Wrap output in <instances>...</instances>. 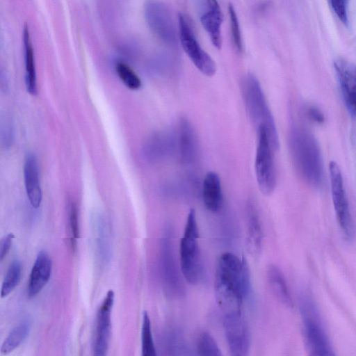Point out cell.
Returning <instances> with one entry per match:
<instances>
[{
	"label": "cell",
	"instance_id": "cell-1",
	"mask_svg": "<svg viewBox=\"0 0 356 356\" xmlns=\"http://www.w3.org/2000/svg\"><path fill=\"white\" fill-rule=\"evenodd\" d=\"M250 273L246 261L232 252L222 254L214 274L216 301L222 314L241 313L251 291Z\"/></svg>",
	"mask_w": 356,
	"mask_h": 356
},
{
	"label": "cell",
	"instance_id": "cell-2",
	"mask_svg": "<svg viewBox=\"0 0 356 356\" xmlns=\"http://www.w3.org/2000/svg\"><path fill=\"white\" fill-rule=\"evenodd\" d=\"M290 149L298 175L308 185L318 187L323 181V168L319 147L309 133L293 129Z\"/></svg>",
	"mask_w": 356,
	"mask_h": 356
},
{
	"label": "cell",
	"instance_id": "cell-3",
	"mask_svg": "<svg viewBox=\"0 0 356 356\" xmlns=\"http://www.w3.org/2000/svg\"><path fill=\"white\" fill-rule=\"evenodd\" d=\"M299 309L308 356H337L322 322L316 302L309 292H302Z\"/></svg>",
	"mask_w": 356,
	"mask_h": 356
},
{
	"label": "cell",
	"instance_id": "cell-4",
	"mask_svg": "<svg viewBox=\"0 0 356 356\" xmlns=\"http://www.w3.org/2000/svg\"><path fill=\"white\" fill-rule=\"evenodd\" d=\"M242 92L248 115L257 129L264 127L276 151L279 147L278 134L273 116L258 79L247 74L242 82Z\"/></svg>",
	"mask_w": 356,
	"mask_h": 356
},
{
	"label": "cell",
	"instance_id": "cell-5",
	"mask_svg": "<svg viewBox=\"0 0 356 356\" xmlns=\"http://www.w3.org/2000/svg\"><path fill=\"white\" fill-rule=\"evenodd\" d=\"M179 264L183 277L189 284H197L201 281L203 270L198 225L194 209H191L188 213L180 239Z\"/></svg>",
	"mask_w": 356,
	"mask_h": 356
},
{
	"label": "cell",
	"instance_id": "cell-6",
	"mask_svg": "<svg viewBox=\"0 0 356 356\" xmlns=\"http://www.w3.org/2000/svg\"><path fill=\"white\" fill-rule=\"evenodd\" d=\"M175 259L172 230L170 226H167L163 232L160 241V276L165 293L172 298H179L184 293V285L183 275L180 274Z\"/></svg>",
	"mask_w": 356,
	"mask_h": 356
},
{
	"label": "cell",
	"instance_id": "cell-7",
	"mask_svg": "<svg viewBox=\"0 0 356 356\" xmlns=\"http://www.w3.org/2000/svg\"><path fill=\"white\" fill-rule=\"evenodd\" d=\"M254 170L258 187L266 195L273 193L276 187L277 175L274 163V152L267 129L260 127L257 129Z\"/></svg>",
	"mask_w": 356,
	"mask_h": 356
},
{
	"label": "cell",
	"instance_id": "cell-8",
	"mask_svg": "<svg viewBox=\"0 0 356 356\" xmlns=\"http://www.w3.org/2000/svg\"><path fill=\"white\" fill-rule=\"evenodd\" d=\"M178 25L181 47L191 62L204 75H214L217 70L216 64L200 46L189 18L186 15L179 13Z\"/></svg>",
	"mask_w": 356,
	"mask_h": 356
},
{
	"label": "cell",
	"instance_id": "cell-9",
	"mask_svg": "<svg viewBox=\"0 0 356 356\" xmlns=\"http://www.w3.org/2000/svg\"><path fill=\"white\" fill-rule=\"evenodd\" d=\"M331 195L338 224L344 235L350 238L354 226L344 188L343 177L338 164L332 161L329 165Z\"/></svg>",
	"mask_w": 356,
	"mask_h": 356
},
{
	"label": "cell",
	"instance_id": "cell-10",
	"mask_svg": "<svg viewBox=\"0 0 356 356\" xmlns=\"http://www.w3.org/2000/svg\"><path fill=\"white\" fill-rule=\"evenodd\" d=\"M146 22L152 33L163 43L177 44V31L168 8L162 2L147 1L144 5Z\"/></svg>",
	"mask_w": 356,
	"mask_h": 356
},
{
	"label": "cell",
	"instance_id": "cell-11",
	"mask_svg": "<svg viewBox=\"0 0 356 356\" xmlns=\"http://www.w3.org/2000/svg\"><path fill=\"white\" fill-rule=\"evenodd\" d=\"M223 325L229 356H248L250 339L243 313L224 315Z\"/></svg>",
	"mask_w": 356,
	"mask_h": 356
},
{
	"label": "cell",
	"instance_id": "cell-12",
	"mask_svg": "<svg viewBox=\"0 0 356 356\" xmlns=\"http://www.w3.org/2000/svg\"><path fill=\"white\" fill-rule=\"evenodd\" d=\"M114 292L109 290L97 312L93 356H106L111 330V311Z\"/></svg>",
	"mask_w": 356,
	"mask_h": 356
},
{
	"label": "cell",
	"instance_id": "cell-13",
	"mask_svg": "<svg viewBox=\"0 0 356 356\" xmlns=\"http://www.w3.org/2000/svg\"><path fill=\"white\" fill-rule=\"evenodd\" d=\"M175 141L180 162L186 165L193 164L198 156V140L194 128L186 118L181 119L178 123Z\"/></svg>",
	"mask_w": 356,
	"mask_h": 356
},
{
	"label": "cell",
	"instance_id": "cell-14",
	"mask_svg": "<svg viewBox=\"0 0 356 356\" xmlns=\"http://www.w3.org/2000/svg\"><path fill=\"white\" fill-rule=\"evenodd\" d=\"M176 152L174 133L163 131L151 136L143 147L144 158L149 163H159L170 158Z\"/></svg>",
	"mask_w": 356,
	"mask_h": 356
},
{
	"label": "cell",
	"instance_id": "cell-15",
	"mask_svg": "<svg viewBox=\"0 0 356 356\" xmlns=\"http://www.w3.org/2000/svg\"><path fill=\"white\" fill-rule=\"evenodd\" d=\"M334 69L346 106L356 114V65L339 59L334 62Z\"/></svg>",
	"mask_w": 356,
	"mask_h": 356
},
{
	"label": "cell",
	"instance_id": "cell-16",
	"mask_svg": "<svg viewBox=\"0 0 356 356\" xmlns=\"http://www.w3.org/2000/svg\"><path fill=\"white\" fill-rule=\"evenodd\" d=\"M91 221L96 257L99 264L104 266L109 262L111 256L108 225L106 218L100 212L92 214Z\"/></svg>",
	"mask_w": 356,
	"mask_h": 356
},
{
	"label": "cell",
	"instance_id": "cell-17",
	"mask_svg": "<svg viewBox=\"0 0 356 356\" xmlns=\"http://www.w3.org/2000/svg\"><path fill=\"white\" fill-rule=\"evenodd\" d=\"M201 3L200 22L209 35L213 45L219 49L222 45V13L216 1L209 0L202 1Z\"/></svg>",
	"mask_w": 356,
	"mask_h": 356
},
{
	"label": "cell",
	"instance_id": "cell-18",
	"mask_svg": "<svg viewBox=\"0 0 356 356\" xmlns=\"http://www.w3.org/2000/svg\"><path fill=\"white\" fill-rule=\"evenodd\" d=\"M246 245L252 257H258L262 249L263 232L257 207L251 200L245 207Z\"/></svg>",
	"mask_w": 356,
	"mask_h": 356
},
{
	"label": "cell",
	"instance_id": "cell-19",
	"mask_svg": "<svg viewBox=\"0 0 356 356\" xmlns=\"http://www.w3.org/2000/svg\"><path fill=\"white\" fill-rule=\"evenodd\" d=\"M52 271V261L45 251L38 252L31 270L27 294L29 297L38 295L49 282Z\"/></svg>",
	"mask_w": 356,
	"mask_h": 356
},
{
	"label": "cell",
	"instance_id": "cell-20",
	"mask_svg": "<svg viewBox=\"0 0 356 356\" xmlns=\"http://www.w3.org/2000/svg\"><path fill=\"white\" fill-rule=\"evenodd\" d=\"M24 179L27 197L33 208L40 206L42 195L38 160L33 153H28L24 163Z\"/></svg>",
	"mask_w": 356,
	"mask_h": 356
},
{
	"label": "cell",
	"instance_id": "cell-21",
	"mask_svg": "<svg viewBox=\"0 0 356 356\" xmlns=\"http://www.w3.org/2000/svg\"><path fill=\"white\" fill-rule=\"evenodd\" d=\"M202 197L205 208L211 213L218 212L223 205L220 179L215 172L206 174L202 185Z\"/></svg>",
	"mask_w": 356,
	"mask_h": 356
},
{
	"label": "cell",
	"instance_id": "cell-22",
	"mask_svg": "<svg viewBox=\"0 0 356 356\" xmlns=\"http://www.w3.org/2000/svg\"><path fill=\"white\" fill-rule=\"evenodd\" d=\"M23 42L25 60V84L27 91L31 95L37 93V76L34 51L31 39L29 29L27 26L23 30Z\"/></svg>",
	"mask_w": 356,
	"mask_h": 356
},
{
	"label": "cell",
	"instance_id": "cell-23",
	"mask_svg": "<svg viewBox=\"0 0 356 356\" xmlns=\"http://www.w3.org/2000/svg\"><path fill=\"white\" fill-rule=\"evenodd\" d=\"M267 277L270 286L277 300L284 305L291 307L293 301L285 277L281 270L275 265H269Z\"/></svg>",
	"mask_w": 356,
	"mask_h": 356
},
{
	"label": "cell",
	"instance_id": "cell-24",
	"mask_svg": "<svg viewBox=\"0 0 356 356\" xmlns=\"http://www.w3.org/2000/svg\"><path fill=\"white\" fill-rule=\"evenodd\" d=\"M161 356H188V349L182 334L177 330L164 333L161 341Z\"/></svg>",
	"mask_w": 356,
	"mask_h": 356
},
{
	"label": "cell",
	"instance_id": "cell-25",
	"mask_svg": "<svg viewBox=\"0 0 356 356\" xmlns=\"http://www.w3.org/2000/svg\"><path fill=\"white\" fill-rule=\"evenodd\" d=\"M30 330V323L24 321L15 326L5 339L1 347L2 355H8L16 349L26 339Z\"/></svg>",
	"mask_w": 356,
	"mask_h": 356
},
{
	"label": "cell",
	"instance_id": "cell-26",
	"mask_svg": "<svg viewBox=\"0 0 356 356\" xmlns=\"http://www.w3.org/2000/svg\"><path fill=\"white\" fill-rule=\"evenodd\" d=\"M22 275V265L18 260L13 261L9 266L1 284V298L8 296L18 285Z\"/></svg>",
	"mask_w": 356,
	"mask_h": 356
},
{
	"label": "cell",
	"instance_id": "cell-27",
	"mask_svg": "<svg viewBox=\"0 0 356 356\" xmlns=\"http://www.w3.org/2000/svg\"><path fill=\"white\" fill-rule=\"evenodd\" d=\"M141 356H158L149 315L144 312L141 327Z\"/></svg>",
	"mask_w": 356,
	"mask_h": 356
},
{
	"label": "cell",
	"instance_id": "cell-28",
	"mask_svg": "<svg viewBox=\"0 0 356 356\" xmlns=\"http://www.w3.org/2000/svg\"><path fill=\"white\" fill-rule=\"evenodd\" d=\"M115 72L124 84L131 90H138L142 82L134 70L127 63L118 61L115 65Z\"/></svg>",
	"mask_w": 356,
	"mask_h": 356
},
{
	"label": "cell",
	"instance_id": "cell-29",
	"mask_svg": "<svg viewBox=\"0 0 356 356\" xmlns=\"http://www.w3.org/2000/svg\"><path fill=\"white\" fill-rule=\"evenodd\" d=\"M197 353L199 356H222L215 339L207 332L202 333L198 338Z\"/></svg>",
	"mask_w": 356,
	"mask_h": 356
},
{
	"label": "cell",
	"instance_id": "cell-30",
	"mask_svg": "<svg viewBox=\"0 0 356 356\" xmlns=\"http://www.w3.org/2000/svg\"><path fill=\"white\" fill-rule=\"evenodd\" d=\"M228 13L229 17L232 38L234 45L237 51H241L243 49V41L238 18L237 16V13H236L235 8L232 3L229 4Z\"/></svg>",
	"mask_w": 356,
	"mask_h": 356
},
{
	"label": "cell",
	"instance_id": "cell-31",
	"mask_svg": "<svg viewBox=\"0 0 356 356\" xmlns=\"http://www.w3.org/2000/svg\"><path fill=\"white\" fill-rule=\"evenodd\" d=\"M69 227L71 246L73 250H75L77 245V240L79 237V222L77 207L72 201L69 206Z\"/></svg>",
	"mask_w": 356,
	"mask_h": 356
},
{
	"label": "cell",
	"instance_id": "cell-32",
	"mask_svg": "<svg viewBox=\"0 0 356 356\" xmlns=\"http://www.w3.org/2000/svg\"><path fill=\"white\" fill-rule=\"evenodd\" d=\"M332 10L344 24L347 25L348 23V1L345 0H332L328 1Z\"/></svg>",
	"mask_w": 356,
	"mask_h": 356
},
{
	"label": "cell",
	"instance_id": "cell-33",
	"mask_svg": "<svg viewBox=\"0 0 356 356\" xmlns=\"http://www.w3.org/2000/svg\"><path fill=\"white\" fill-rule=\"evenodd\" d=\"M14 238V235L12 233L8 234L5 236L0 244V259L2 261L8 254Z\"/></svg>",
	"mask_w": 356,
	"mask_h": 356
},
{
	"label": "cell",
	"instance_id": "cell-34",
	"mask_svg": "<svg viewBox=\"0 0 356 356\" xmlns=\"http://www.w3.org/2000/svg\"><path fill=\"white\" fill-rule=\"evenodd\" d=\"M309 115L314 121L322 123L324 121L323 114L316 107H310L308 110Z\"/></svg>",
	"mask_w": 356,
	"mask_h": 356
}]
</instances>
